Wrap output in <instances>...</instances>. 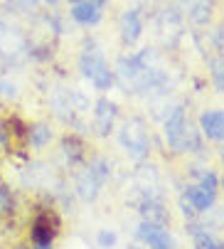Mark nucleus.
I'll return each instance as SVG.
<instances>
[{
  "mask_svg": "<svg viewBox=\"0 0 224 249\" xmlns=\"http://www.w3.org/2000/svg\"><path fill=\"white\" fill-rule=\"evenodd\" d=\"M71 18L82 22V25H96L101 20V5L94 0H82V3H74L71 8Z\"/></svg>",
  "mask_w": 224,
  "mask_h": 249,
  "instance_id": "9d476101",
  "label": "nucleus"
},
{
  "mask_svg": "<svg viewBox=\"0 0 224 249\" xmlns=\"http://www.w3.org/2000/svg\"><path fill=\"white\" fill-rule=\"evenodd\" d=\"M116 114H119V109H116V104H114V101L99 99L96 106H94V128H96V133L106 136L111 128H114Z\"/></svg>",
  "mask_w": 224,
  "mask_h": 249,
  "instance_id": "423d86ee",
  "label": "nucleus"
},
{
  "mask_svg": "<svg viewBox=\"0 0 224 249\" xmlns=\"http://www.w3.org/2000/svg\"><path fill=\"white\" fill-rule=\"evenodd\" d=\"M200 188H205L209 193H217V175L212 170H202L200 173Z\"/></svg>",
  "mask_w": 224,
  "mask_h": 249,
  "instance_id": "f3484780",
  "label": "nucleus"
},
{
  "mask_svg": "<svg viewBox=\"0 0 224 249\" xmlns=\"http://www.w3.org/2000/svg\"><path fill=\"white\" fill-rule=\"evenodd\" d=\"M182 5H185V10H188L192 22L202 25V22L209 20V13H212L209 0H182Z\"/></svg>",
  "mask_w": 224,
  "mask_h": 249,
  "instance_id": "9b49d317",
  "label": "nucleus"
},
{
  "mask_svg": "<svg viewBox=\"0 0 224 249\" xmlns=\"http://www.w3.org/2000/svg\"><path fill=\"white\" fill-rule=\"evenodd\" d=\"M140 212H143V217L148 220V222H155V225H165L168 222V215L163 212V207L158 205V202H143L140 205Z\"/></svg>",
  "mask_w": 224,
  "mask_h": 249,
  "instance_id": "ddd939ff",
  "label": "nucleus"
},
{
  "mask_svg": "<svg viewBox=\"0 0 224 249\" xmlns=\"http://www.w3.org/2000/svg\"><path fill=\"white\" fill-rule=\"evenodd\" d=\"M185 197L190 200V205L195 207V210H209L212 205H214V193H209V190H205V188H200V185H195V188H188L185 190Z\"/></svg>",
  "mask_w": 224,
  "mask_h": 249,
  "instance_id": "f8f14e48",
  "label": "nucleus"
},
{
  "mask_svg": "<svg viewBox=\"0 0 224 249\" xmlns=\"http://www.w3.org/2000/svg\"><path fill=\"white\" fill-rule=\"evenodd\" d=\"M15 249H27V247H15Z\"/></svg>",
  "mask_w": 224,
  "mask_h": 249,
  "instance_id": "5701e85b",
  "label": "nucleus"
},
{
  "mask_svg": "<svg viewBox=\"0 0 224 249\" xmlns=\"http://www.w3.org/2000/svg\"><path fill=\"white\" fill-rule=\"evenodd\" d=\"M79 64H82L84 77L91 79V84H94L96 89H108V87H111V82H114V74H111V69H108L103 54H101L94 45L82 52Z\"/></svg>",
  "mask_w": 224,
  "mask_h": 249,
  "instance_id": "f03ea898",
  "label": "nucleus"
},
{
  "mask_svg": "<svg viewBox=\"0 0 224 249\" xmlns=\"http://www.w3.org/2000/svg\"><path fill=\"white\" fill-rule=\"evenodd\" d=\"M108 178V165L103 160H96L91 163L82 175H79V180H77V190H79V197L86 200V202H94L99 197V188L101 183Z\"/></svg>",
  "mask_w": 224,
  "mask_h": 249,
  "instance_id": "20e7f679",
  "label": "nucleus"
},
{
  "mask_svg": "<svg viewBox=\"0 0 224 249\" xmlns=\"http://www.w3.org/2000/svg\"><path fill=\"white\" fill-rule=\"evenodd\" d=\"M192 237H195V249H222V242H217L202 227H192Z\"/></svg>",
  "mask_w": 224,
  "mask_h": 249,
  "instance_id": "4468645a",
  "label": "nucleus"
},
{
  "mask_svg": "<svg viewBox=\"0 0 224 249\" xmlns=\"http://www.w3.org/2000/svg\"><path fill=\"white\" fill-rule=\"evenodd\" d=\"M222 160H224V148H222Z\"/></svg>",
  "mask_w": 224,
  "mask_h": 249,
  "instance_id": "b1692460",
  "label": "nucleus"
},
{
  "mask_svg": "<svg viewBox=\"0 0 224 249\" xmlns=\"http://www.w3.org/2000/svg\"><path fill=\"white\" fill-rule=\"evenodd\" d=\"M99 242H101V247H111V244L116 242V234L114 232H101L99 234Z\"/></svg>",
  "mask_w": 224,
  "mask_h": 249,
  "instance_id": "6ab92c4d",
  "label": "nucleus"
},
{
  "mask_svg": "<svg viewBox=\"0 0 224 249\" xmlns=\"http://www.w3.org/2000/svg\"><path fill=\"white\" fill-rule=\"evenodd\" d=\"M119 141L121 146L126 148V153L133 158V160H140L145 158L148 153V131H145V124L140 119H128L123 126H121V133H119Z\"/></svg>",
  "mask_w": 224,
  "mask_h": 249,
  "instance_id": "7ed1b4c3",
  "label": "nucleus"
},
{
  "mask_svg": "<svg viewBox=\"0 0 224 249\" xmlns=\"http://www.w3.org/2000/svg\"><path fill=\"white\" fill-rule=\"evenodd\" d=\"M0 96H15V87L8 82H0Z\"/></svg>",
  "mask_w": 224,
  "mask_h": 249,
  "instance_id": "aec40b11",
  "label": "nucleus"
},
{
  "mask_svg": "<svg viewBox=\"0 0 224 249\" xmlns=\"http://www.w3.org/2000/svg\"><path fill=\"white\" fill-rule=\"evenodd\" d=\"M54 234H57V222H52L50 215H40L32 222V242L37 247H52Z\"/></svg>",
  "mask_w": 224,
  "mask_h": 249,
  "instance_id": "6e6552de",
  "label": "nucleus"
},
{
  "mask_svg": "<svg viewBox=\"0 0 224 249\" xmlns=\"http://www.w3.org/2000/svg\"><path fill=\"white\" fill-rule=\"evenodd\" d=\"M10 210H13V195L3 183H0V215H8Z\"/></svg>",
  "mask_w": 224,
  "mask_h": 249,
  "instance_id": "a211bd4d",
  "label": "nucleus"
},
{
  "mask_svg": "<svg viewBox=\"0 0 224 249\" xmlns=\"http://www.w3.org/2000/svg\"><path fill=\"white\" fill-rule=\"evenodd\" d=\"M212 82H214L217 91L224 94V59H217L212 64Z\"/></svg>",
  "mask_w": 224,
  "mask_h": 249,
  "instance_id": "dca6fc26",
  "label": "nucleus"
},
{
  "mask_svg": "<svg viewBox=\"0 0 224 249\" xmlns=\"http://www.w3.org/2000/svg\"><path fill=\"white\" fill-rule=\"evenodd\" d=\"M71 3H82V0H71Z\"/></svg>",
  "mask_w": 224,
  "mask_h": 249,
  "instance_id": "412c9836",
  "label": "nucleus"
},
{
  "mask_svg": "<svg viewBox=\"0 0 224 249\" xmlns=\"http://www.w3.org/2000/svg\"><path fill=\"white\" fill-rule=\"evenodd\" d=\"M143 32V20H140V13L133 8V10H126L123 18H121V40L126 45H133Z\"/></svg>",
  "mask_w": 224,
  "mask_h": 249,
  "instance_id": "1a4fd4ad",
  "label": "nucleus"
},
{
  "mask_svg": "<svg viewBox=\"0 0 224 249\" xmlns=\"http://www.w3.org/2000/svg\"><path fill=\"white\" fill-rule=\"evenodd\" d=\"M165 136H168V143L175 148V151H197L200 148V141L195 136V131L188 126L185 121V111L182 106H175L172 114L165 119Z\"/></svg>",
  "mask_w": 224,
  "mask_h": 249,
  "instance_id": "f257e3e1",
  "label": "nucleus"
},
{
  "mask_svg": "<svg viewBox=\"0 0 224 249\" xmlns=\"http://www.w3.org/2000/svg\"><path fill=\"white\" fill-rule=\"evenodd\" d=\"M128 249H140V247H128Z\"/></svg>",
  "mask_w": 224,
  "mask_h": 249,
  "instance_id": "4be33fe9",
  "label": "nucleus"
},
{
  "mask_svg": "<svg viewBox=\"0 0 224 249\" xmlns=\"http://www.w3.org/2000/svg\"><path fill=\"white\" fill-rule=\"evenodd\" d=\"M50 138H52V131H50L47 126H34V128L30 131V141H32L34 148H42Z\"/></svg>",
  "mask_w": 224,
  "mask_h": 249,
  "instance_id": "2eb2a0df",
  "label": "nucleus"
},
{
  "mask_svg": "<svg viewBox=\"0 0 224 249\" xmlns=\"http://www.w3.org/2000/svg\"><path fill=\"white\" fill-rule=\"evenodd\" d=\"M200 128L209 141H224V111L212 109L200 116Z\"/></svg>",
  "mask_w": 224,
  "mask_h": 249,
  "instance_id": "0eeeda50",
  "label": "nucleus"
},
{
  "mask_svg": "<svg viewBox=\"0 0 224 249\" xmlns=\"http://www.w3.org/2000/svg\"><path fill=\"white\" fill-rule=\"evenodd\" d=\"M222 188H224V180H222Z\"/></svg>",
  "mask_w": 224,
  "mask_h": 249,
  "instance_id": "393cba45",
  "label": "nucleus"
},
{
  "mask_svg": "<svg viewBox=\"0 0 224 249\" xmlns=\"http://www.w3.org/2000/svg\"><path fill=\"white\" fill-rule=\"evenodd\" d=\"M138 239L145 242L151 249H172V237L168 234V230H165L163 225L148 222V220L140 222V227H138Z\"/></svg>",
  "mask_w": 224,
  "mask_h": 249,
  "instance_id": "39448f33",
  "label": "nucleus"
}]
</instances>
